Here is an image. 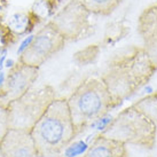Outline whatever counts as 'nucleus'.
I'll list each match as a JSON object with an SVG mask.
<instances>
[{
  "label": "nucleus",
  "mask_w": 157,
  "mask_h": 157,
  "mask_svg": "<svg viewBox=\"0 0 157 157\" xmlns=\"http://www.w3.org/2000/svg\"><path fill=\"white\" fill-rule=\"evenodd\" d=\"M90 16L91 13L79 0H70L49 22L56 28L66 41H76L87 38L93 33Z\"/></svg>",
  "instance_id": "423d86ee"
},
{
  "label": "nucleus",
  "mask_w": 157,
  "mask_h": 157,
  "mask_svg": "<svg viewBox=\"0 0 157 157\" xmlns=\"http://www.w3.org/2000/svg\"><path fill=\"white\" fill-rule=\"evenodd\" d=\"M123 144L153 149L156 144V132L153 124L133 105L122 110L101 133Z\"/></svg>",
  "instance_id": "20e7f679"
},
{
  "label": "nucleus",
  "mask_w": 157,
  "mask_h": 157,
  "mask_svg": "<svg viewBox=\"0 0 157 157\" xmlns=\"http://www.w3.org/2000/svg\"><path fill=\"white\" fill-rule=\"evenodd\" d=\"M132 105L148 118L149 122L153 124L157 136V93L144 96Z\"/></svg>",
  "instance_id": "ddd939ff"
},
{
  "label": "nucleus",
  "mask_w": 157,
  "mask_h": 157,
  "mask_svg": "<svg viewBox=\"0 0 157 157\" xmlns=\"http://www.w3.org/2000/svg\"><path fill=\"white\" fill-rule=\"evenodd\" d=\"M136 30L142 40V48L157 69V2L142 10Z\"/></svg>",
  "instance_id": "9d476101"
},
{
  "label": "nucleus",
  "mask_w": 157,
  "mask_h": 157,
  "mask_svg": "<svg viewBox=\"0 0 157 157\" xmlns=\"http://www.w3.org/2000/svg\"><path fill=\"white\" fill-rule=\"evenodd\" d=\"M39 68L26 66L18 61L9 70L4 85L0 88V107L7 108L12 101L29 91L38 78Z\"/></svg>",
  "instance_id": "6e6552de"
},
{
  "label": "nucleus",
  "mask_w": 157,
  "mask_h": 157,
  "mask_svg": "<svg viewBox=\"0 0 157 157\" xmlns=\"http://www.w3.org/2000/svg\"><path fill=\"white\" fill-rule=\"evenodd\" d=\"M55 99V91L51 85L30 88L7 105L8 130L13 128L30 132Z\"/></svg>",
  "instance_id": "39448f33"
},
{
  "label": "nucleus",
  "mask_w": 157,
  "mask_h": 157,
  "mask_svg": "<svg viewBox=\"0 0 157 157\" xmlns=\"http://www.w3.org/2000/svg\"><path fill=\"white\" fill-rule=\"evenodd\" d=\"M71 119L77 131L103 117L116 105L113 96L101 78L85 79L67 99Z\"/></svg>",
  "instance_id": "7ed1b4c3"
},
{
  "label": "nucleus",
  "mask_w": 157,
  "mask_h": 157,
  "mask_svg": "<svg viewBox=\"0 0 157 157\" xmlns=\"http://www.w3.org/2000/svg\"><path fill=\"white\" fill-rule=\"evenodd\" d=\"M66 43V39L56 28L48 22L33 36L31 43L20 55L18 61L26 66L39 68L47 60L61 52Z\"/></svg>",
  "instance_id": "0eeeda50"
},
{
  "label": "nucleus",
  "mask_w": 157,
  "mask_h": 157,
  "mask_svg": "<svg viewBox=\"0 0 157 157\" xmlns=\"http://www.w3.org/2000/svg\"><path fill=\"white\" fill-rule=\"evenodd\" d=\"M76 130L67 99H55L30 131L39 157L61 154L74 140Z\"/></svg>",
  "instance_id": "f03ea898"
},
{
  "label": "nucleus",
  "mask_w": 157,
  "mask_h": 157,
  "mask_svg": "<svg viewBox=\"0 0 157 157\" xmlns=\"http://www.w3.org/2000/svg\"><path fill=\"white\" fill-rule=\"evenodd\" d=\"M82 157H128L125 144L100 134Z\"/></svg>",
  "instance_id": "9b49d317"
},
{
  "label": "nucleus",
  "mask_w": 157,
  "mask_h": 157,
  "mask_svg": "<svg viewBox=\"0 0 157 157\" xmlns=\"http://www.w3.org/2000/svg\"><path fill=\"white\" fill-rule=\"evenodd\" d=\"M91 14L109 16L122 5L124 0H79Z\"/></svg>",
  "instance_id": "f8f14e48"
},
{
  "label": "nucleus",
  "mask_w": 157,
  "mask_h": 157,
  "mask_svg": "<svg viewBox=\"0 0 157 157\" xmlns=\"http://www.w3.org/2000/svg\"><path fill=\"white\" fill-rule=\"evenodd\" d=\"M7 130H8V126H7V111H6V108L0 107V139L4 136Z\"/></svg>",
  "instance_id": "4468645a"
},
{
  "label": "nucleus",
  "mask_w": 157,
  "mask_h": 157,
  "mask_svg": "<svg viewBox=\"0 0 157 157\" xmlns=\"http://www.w3.org/2000/svg\"><path fill=\"white\" fill-rule=\"evenodd\" d=\"M156 70L142 46L133 45L113 53L101 79L118 105L148 83Z\"/></svg>",
  "instance_id": "f257e3e1"
},
{
  "label": "nucleus",
  "mask_w": 157,
  "mask_h": 157,
  "mask_svg": "<svg viewBox=\"0 0 157 157\" xmlns=\"http://www.w3.org/2000/svg\"><path fill=\"white\" fill-rule=\"evenodd\" d=\"M0 157H39L30 132L9 128L0 139Z\"/></svg>",
  "instance_id": "1a4fd4ad"
}]
</instances>
